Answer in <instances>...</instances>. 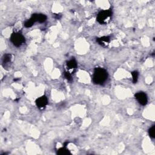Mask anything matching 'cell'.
I'll return each mask as SVG.
<instances>
[{
    "mask_svg": "<svg viewBox=\"0 0 155 155\" xmlns=\"http://www.w3.org/2000/svg\"><path fill=\"white\" fill-rule=\"evenodd\" d=\"M12 62V55L10 54H5L3 57V65L4 69L9 66Z\"/></svg>",
    "mask_w": 155,
    "mask_h": 155,
    "instance_id": "7",
    "label": "cell"
},
{
    "mask_svg": "<svg viewBox=\"0 0 155 155\" xmlns=\"http://www.w3.org/2000/svg\"><path fill=\"white\" fill-rule=\"evenodd\" d=\"M136 100L142 106H146L148 102V98L147 95L142 92L136 93L135 95Z\"/></svg>",
    "mask_w": 155,
    "mask_h": 155,
    "instance_id": "4",
    "label": "cell"
},
{
    "mask_svg": "<svg viewBox=\"0 0 155 155\" xmlns=\"http://www.w3.org/2000/svg\"><path fill=\"white\" fill-rule=\"evenodd\" d=\"M10 39L12 43L17 47L21 46L25 42V39L24 37L19 32L13 33L10 36Z\"/></svg>",
    "mask_w": 155,
    "mask_h": 155,
    "instance_id": "3",
    "label": "cell"
},
{
    "mask_svg": "<svg viewBox=\"0 0 155 155\" xmlns=\"http://www.w3.org/2000/svg\"><path fill=\"white\" fill-rule=\"evenodd\" d=\"M78 67L77 62L75 59H71L67 62V67L69 70L75 71Z\"/></svg>",
    "mask_w": 155,
    "mask_h": 155,
    "instance_id": "8",
    "label": "cell"
},
{
    "mask_svg": "<svg viewBox=\"0 0 155 155\" xmlns=\"http://www.w3.org/2000/svg\"><path fill=\"white\" fill-rule=\"evenodd\" d=\"M47 20V17L44 14H37V22L42 23Z\"/></svg>",
    "mask_w": 155,
    "mask_h": 155,
    "instance_id": "10",
    "label": "cell"
},
{
    "mask_svg": "<svg viewBox=\"0 0 155 155\" xmlns=\"http://www.w3.org/2000/svg\"><path fill=\"white\" fill-rule=\"evenodd\" d=\"M65 78L69 81H72V76H71V74L70 73L69 71H65L64 73Z\"/></svg>",
    "mask_w": 155,
    "mask_h": 155,
    "instance_id": "13",
    "label": "cell"
},
{
    "mask_svg": "<svg viewBox=\"0 0 155 155\" xmlns=\"http://www.w3.org/2000/svg\"><path fill=\"white\" fill-rule=\"evenodd\" d=\"M108 72L103 68H96L95 69L92 80L95 84L102 85L104 83L108 78Z\"/></svg>",
    "mask_w": 155,
    "mask_h": 155,
    "instance_id": "1",
    "label": "cell"
},
{
    "mask_svg": "<svg viewBox=\"0 0 155 155\" xmlns=\"http://www.w3.org/2000/svg\"><path fill=\"white\" fill-rule=\"evenodd\" d=\"M112 14V10L111 9L101 10L97 15V21L101 24H107L110 21Z\"/></svg>",
    "mask_w": 155,
    "mask_h": 155,
    "instance_id": "2",
    "label": "cell"
},
{
    "mask_svg": "<svg viewBox=\"0 0 155 155\" xmlns=\"http://www.w3.org/2000/svg\"><path fill=\"white\" fill-rule=\"evenodd\" d=\"M148 134L150 138L154 139L155 137V126H153L148 130Z\"/></svg>",
    "mask_w": 155,
    "mask_h": 155,
    "instance_id": "12",
    "label": "cell"
},
{
    "mask_svg": "<svg viewBox=\"0 0 155 155\" xmlns=\"http://www.w3.org/2000/svg\"><path fill=\"white\" fill-rule=\"evenodd\" d=\"M132 75L133 83H136L138 80V76H139L138 72L137 71H133L132 72Z\"/></svg>",
    "mask_w": 155,
    "mask_h": 155,
    "instance_id": "11",
    "label": "cell"
},
{
    "mask_svg": "<svg viewBox=\"0 0 155 155\" xmlns=\"http://www.w3.org/2000/svg\"><path fill=\"white\" fill-rule=\"evenodd\" d=\"M96 41L102 47H106L110 42V38L109 37H102L96 39Z\"/></svg>",
    "mask_w": 155,
    "mask_h": 155,
    "instance_id": "6",
    "label": "cell"
},
{
    "mask_svg": "<svg viewBox=\"0 0 155 155\" xmlns=\"http://www.w3.org/2000/svg\"><path fill=\"white\" fill-rule=\"evenodd\" d=\"M35 103L39 109H43L48 104V99L45 96H42L36 100Z\"/></svg>",
    "mask_w": 155,
    "mask_h": 155,
    "instance_id": "5",
    "label": "cell"
},
{
    "mask_svg": "<svg viewBox=\"0 0 155 155\" xmlns=\"http://www.w3.org/2000/svg\"><path fill=\"white\" fill-rule=\"evenodd\" d=\"M34 23L32 21V20H31L30 19H28L27 21H26L24 23V26L25 27H32V25H33Z\"/></svg>",
    "mask_w": 155,
    "mask_h": 155,
    "instance_id": "14",
    "label": "cell"
},
{
    "mask_svg": "<svg viewBox=\"0 0 155 155\" xmlns=\"http://www.w3.org/2000/svg\"><path fill=\"white\" fill-rule=\"evenodd\" d=\"M56 153L60 155H65V154H70V152L67 148H66V147H64L59 148L57 150Z\"/></svg>",
    "mask_w": 155,
    "mask_h": 155,
    "instance_id": "9",
    "label": "cell"
}]
</instances>
